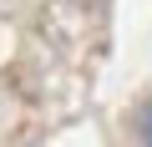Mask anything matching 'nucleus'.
<instances>
[{
    "instance_id": "1",
    "label": "nucleus",
    "mask_w": 152,
    "mask_h": 147,
    "mask_svg": "<svg viewBox=\"0 0 152 147\" xmlns=\"http://www.w3.org/2000/svg\"><path fill=\"white\" fill-rule=\"evenodd\" d=\"M137 132H142V147H152V102L142 107V117H137Z\"/></svg>"
}]
</instances>
